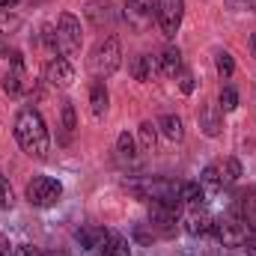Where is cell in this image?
Listing matches in <instances>:
<instances>
[{
  "label": "cell",
  "instance_id": "25",
  "mask_svg": "<svg viewBox=\"0 0 256 256\" xmlns=\"http://www.w3.org/2000/svg\"><path fill=\"white\" fill-rule=\"evenodd\" d=\"M218 108H220L224 114H232V110L238 108V92H236L232 86H220V96H218Z\"/></svg>",
  "mask_w": 256,
  "mask_h": 256
},
{
  "label": "cell",
  "instance_id": "36",
  "mask_svg": "<svg viewBox=\"0 0 256 256\" xmlns=\"http://www.w3.org/2000/svg\"><path fill=\"white\" fill-rule=\"evenodd\" d=\"M250 51H254V57H256V33H250Z\"/></svg>",
  "mask_w": 256,
  "mask_h": 256
},
{
  "label": "cell",
  "instance_id": "15",
  "mask_svg": "<svg viewBox=\"0 0 256 256\" xmlns=\"http://www.w3.org/2000/svg\"><path fill=\"white\" fill-rule=\"evenodd\" d=\"M158 131L170 140V143H179L182 137H185V126H182V120L176 116V114H164V116H158Z\"/></svg>",
  "mask_w": 256,
  "mask_h": 256
},
{
  "label": "cell",
  "instance_id": "22",
  "mask_svg": "<svg viewBox=\"0 0 256 256\" xmlns=\"http://www.w3.org/2000/svg\"><path fill=\"white\" fill-rule=\"evenodd\" d=\"M21 15L18 12H12V9H0V33L3 36H9V33H18L21 30Z\"/></svg>",
  "mask_w": 256,
  "mask_h": 256
},
{
  "label": "cell",
  "instance_id": "13",
  "mask_svg": "<svg viewBox=\"0 0 256 256\" xmlns=\"http://www.w3.org/2000/svg\"><path fill=\"white\" fill-rule=\"evenodd\" d=\"M108 104H110V92H108L104 80H92V86H90V110H92V116L104 120Z\"/></svg>",
  "mask_w": 256,
  "mask_h": 256
},
{
  "label": "cell",
  "instance_id": "28",
  "mask_svg": "<svg viewBox=\"0 0 256 256\" xmlns=\"http://www.w3.org/2000/svg\"><path fill=\"white\" fill-rule=\"evenodd\" d=\"M176 80H179V90H182L185 96H191L194 90H196V80H194V72H191V68H185V66L179 68V74H176Z\"/></svg>",
  "mask_w": 256,
  "mask_h": 256
},
{
  "label": "cell",
  "instance_id": "23",
  "mask_svg": "<svg viewBox=\"0 0 256 256\" xmlns=\"http://www.w3.org/2000/svg\"><path fill=\"white\" fill-rule=\"evenodd\" d=\"M214 68H218V74L226 80V78H232L236 74V60H232V54L230 51H218L214 54Z\"/></svg>",
  "mask_w": 256,
  "mask_h": 256
},
{
  "label": "cell",
  "instance_id": "21",
  "mask_svg": "<svg viewBox=\"0 0 256 256\" xmlns=\"http://www.w3.org/2000/svg\"><path fill=\"white\" fill-rule=\"evenodd\" d=\"M116 155L122 158V161H134L137 158V143H134V137L122 131L120 137H116Z\"/></svg>",
  "mask_w": 256,
  "mask_h": 256
},
{
  "label": "cell",
  "instance_id": "18",
  "mask_svg": "<svg viewBox=\"0 0 256 256\" xmlns=\"http://www.w3.org/2000/svg\"><path fill=\"white\" fill-rule=\"evenodd\" d=\"M179 196H182V206H188V208H202V202H206V188H202L200 182H185Z\"/></svg>",
  "mask_w": 256,
  "mask_h": 256
},
{
  "label": "cell",
  "instance_id": "1",
  "mask_svg": "<svg viewBox=\"0 0 256 256\" xmlns=\"http://www.w3.org/2000/svg\"><path fill=\"white\" fill-rule=\"evenodd\" d=\"M15 140L30 158H45L51 149V134L36 108H21L15 114Z\"/></svg>",
  "mask_w": 256,
  "mask_h": 256
},
{
  "label": "cell",
  "instance_id": "6",
  "mask_svg": "<svg viewBox=\"0 0 256 256\" xmlns=\"http://www.w3.org/2000/svg\"><path fill=\"white\" fill-rule=\"evenodd\" d=\"M122 18H126V24L134 33H146V30L152 27V21H158L155 0H126Z\"/></svg>",
  "mask_w": 256,
  "mask_h": 256
},
{
  "label": "cell",
  "instance_id": "11",
  "mask_svg": "<svg viewBox=\"0 0 256 256\" xmlns=\"http://www.w3.org/2000/svg\"><path fill=\"white\" fill-rule=\"evenodd\" d=\"M96 250H98L102 256H131L128 242L120 236V232H114V230H104V232H102V242H98Z\"/></svg>",
  "mask_w": 256,
  "mask_h": 256
},
{
  "label": "cell",
  "instance_id": "35",
  "mask_svg": "<svg viewBox=\"0 0 256 256\" xmlns=\"http://www.w3.org/2000/svg\"><path fill=\"white\" fill-rule=\"evenodd\" d=\"M21 0H0V9H12V6H18Z\"/></svg>",
  "mask_w": 256,
  "mask_h": 256
},
{
  "label": "cell",
  "instance_id": "24",
  "mask_svg": "<svg viewBox=\"0 0 256 256\" xmlns=\"http://www.w3.org/2000/svg\"><path fill=\"white\" fill-rule=\"evenodd\" d=\"M200 185L206 191H224L220 188V173H218V164H208L202 173H200Z\"/></svg>",
  "mask_w": 256,
  "mask_h": 256
},
{
  "label": "cell",
  "instance_id": "29",
  "mask_svg": "<svg viewBox=\"0 0 256 256\" xmlns=\"http://www.w3.org/2000/svg\"><path fill=\"white\" fill-rule=\"evenodd\" d=\"M63 128L66 134H72L78 128V120H74V104L72 102H63Z\"/></svg>",
  "mask_w": 256,
  "mask_h": 256
},
{
  "label": "cell",
  "instance_id": "3",
  "mask_svg": "<svg viewBox=\"0 0 256 256\" xmlns=\"http://www.w3.org/2000/svg\"><path fill=\"white\" fill-rule=\"evenodd\" d=\"M250 220L248 218H242V214H220V218H214V224H212V236L224 244V248H242L248 238H250Z\"/></svg>",
  "mask_w": 256,
  "mask_h": 256
},
{
  "label": "cell",
  "instance_id": "27",
  "mask_svg": "<svg viewBox=\"0 0 256 256\" xmlns=\"http://www.w3.org/2000/svg\"><path fill=\"white\" fill-rule=\"evenodd\" d=\"M15 206V191L9 185V179L0 173V208H12Z\"/></svg>",
  "mask_w": 256,
  "mask_h": 256
},
{
  "label": "cell",
  "instance_id": "20",
  "mask_svg": "<svg viewBox=\"0 0 256 256\" xmlns=\"http://www.w3.org/2000/svg\"><path fill=\"white\" fill-rule=\"evenodd\" d=\"M137 143H140L143 152H152L155 143H158V126H152V122H140V128H137Z\"/></svg>",
  "mask_w": 256,
  "mask_h": 256
},
{
  "label": "cell",
  "instance_id": "16",
  "mask_svg": "<svg viewBox=\"0 0 256 256\" xmlns=\"http://www.w3.org/2000/svg\"><path fill=\"white\" fill-rule=\"evenodd\" d=\"M212 224H214V218H208L202 208H191V214H188V220H185V230H188L191 236H208V232H212Z\"/></svg>",
  "mask_w": 256,
  "mask_h": 256
},
{
  "label": "cell",
  "instance_id": "31",
  "mask_svg": "<svg viewBox=\"0 0 256 256\" xmlns=\"http://www.w3.org/2000/svg\"><path fill=\"white\" fill-rule=\"evenodd\" d=\"M226 6L236 12H256V0H226Z\"/></svg>",
  "mask_w": 256,
  "mask_h": 256
},
{
  "label": "cell",
  "instance_id": "30",
  "mask_svg": "<svg viewBox=\"0 0 256 256\" xmlns=\"http://www.w3.org/2000/svg\"><path fill=\"white\" fill-rule=\"evenodd\" d=\"M42 42H45L48 51H57V27L45 24V27H42Z\"/></svg>",
  "mask_w": 256,
  "mask_h": 256
},
{
  "label": "cell",
  "instance_id": "8",
  "mask_svg": "<svg viewBox=\"0 0 256 256\" xmlns=\"http://www.w3.org/2000/svg\"><path fill=\"white\" fill-rule=\"evenodd\" d=\"M45 80H48V86H54V90H68L72 86V80H74V68L68 63V57H51L48 63H45Z\"/></svg>",
  "mask_w": 256,
  "mask_h": 256
},
{
  "label": "cell",
  "instance_id": "9",
  "mask_svg": "<svg viewBox=\"0 0 256 256\" xmlns=\"http://www.w3.org/2000/svg\"><path fill=\"white\" fill-rule=\"evenodd\" d=\"M84 15H86V21H90L92 27L104 30V27H114V21H116V6H114L110 0H90V3L84 6Z\"/></svg>",
  "mask_w": 256,
  "mask_h": 256
},
{
  "label": "cell",
  "instance_id": "14",
  "mask_svg": "<svg viewBox=\"0 0 256 256\" xmlns=\"http://www.w3.org/2000/svg\"><path fill=\"white\" fill-rule=\"evenodd\" d=\"M179 68H182V51L179 48H164L161 51V57H158V72L164 74V78H176L179 74Z\"/></svg>",
  "mask_w": 256,
  "mask_h": 256
},
{
  "label": "cell",
  "instance_id": "19",
  "mask_svg": "<svg viewBox=\"0 0 256 256\" xmlns=\"http://www.w3.org/2000/svg\"><path fill=\"white\" fill-rule=\"evenodd\" d=\"M218 173H220V188H230V185L238 182V176H242V164H238L236 158H226L224 164H218Z\"/></svg>",
  "mask_w": 256,
  "mask_h": 256
},
{
  "label": "cell",
  "instance_id": "7",
  "mask_svg": "<svg viewBox=\"0 0 256 256\" xmlns=\"http://www.w3.org/2000/svg\"><path fill=\"white\" fill-rule=\"evenodd\" d=\"M155 12H158V27L164 36H176L185 18V0H155Z\"/></svg>",
  "mask_w": 256,
  "mask_h": 256
},
{
  "label": "cell",
  "instance_id": "4",
  "mask_svg": "<svg viewBox=\"0 0 256 256\" xmlns=\"http://www.w3.org/2000/svg\"><path fill=\"white\" fill-rule=\"evenodd\" d=\"M24 196H27V202L36 206V208H51V206L60 202L63 185H60L54 176H33V179L27 182V188H24Z\"/></svg>",
  "mask_w": 256,
  "mask_h": 256
},
{
  "label": "cell",
  "instance_id": "37",
  "mask_svg": "<svg viewBox=\"0 0 256 256\" xmlns=\"http://www.w3.org/2000/svg\"><path fill=\"white\" fill-rule=\"evenodd\" d=\"M45 256H66V254H45Z\"/></svg>",
  "mask_w": 256,
  "mask_h": 256
},
{
  "label": "cell",
  "instance_id": "12",
  "mask_svg": "<svg viewBox=\"0 0 256 256\" xmlns=\"http://www.w3.org/2000/svg\"><path fill=\"white\" fill-rule=\"evenodd\" d=\"M0 86H3V92H9V96H24V92H30V80H27V74H24V66H12V72L3 74Z\"/></svg>",
  "mask_w": 256,
  "mask_h": 256
},
{
  "label": "cell",
  "instance_id": "10",
  "mask_svg": "<svg viewBox=\"0 0 256 256\" xmlns=\"http://www.w3.org/2000/svg\"><path fill=\"white\" fill-rule=\"evenodd\" d=\"M196 122H200V131L206 137H220V131H224V110L218 104H202L200 114H196Z\"/></svg>",
  "mask_w": 256,
  "mask_h": 256
},
{
  "label": "cell",
  "instance_id": "2",
  "mask_svg": "<svg viewBox=\"0 0 256 256\" xmlns=\"http://www.w3.org/2000/svg\"><path fill=\"white\" fill-rule=\"evenodd\" d=\"M120 66H122V45H120L116 36H104V39H98L96 48H92L90 57H86V68H90V74H92L96 80L110 78Z\"/></svg>",
  "mask_w": 256,
  "mask_h": 256
},
{
  "label": "cell",
  "instance_id": "17",
  "mask_svg": "<svg viewBox=\"0 0 256 256\" xmlns=\"http://www.w3.org/2000/svg\"><path fill=\"white\" fill-rule=\"evenodd\" d=\"M128 68H131V78H134V80L146 84V80H152V74H155V60H152L149 54H140V57L131 60Z\"/></svg>",
  "mask_w": 256,
  "mask_h": 256
},
{
  "label": "cell",
  "instance_id": "33",
  "mask_svg": "<svg viewBox=\"0 0 256 256\" xmlns=\"http://www.w3.org/2000/svg\"><path fill=\"white\" fill-rule=\"evenodd\" d=\"M244 248H248V256H256V236H250V238L244 242Z\"/></svg>",
  "mask_w": 256,
  "mask_h": 256
},
{
  "label": "cell",
  "instance_id": "26",
  "mask_svg": "<svg viewBox=\"0 0 256 256\" xmlns=\"http://www.w3.org/2000/svg\"><path fill=\"white\" fill-rule=\"evenodd\" d=\"M102 232H104V230H78V232H74V238H78L84 248H98Z\"/></svg>",
  "mask_w": 256,
  "mask_h": 256
},
{
  "label": "cell",
  "instance_id": "5",
  "mask_svg": "<svg viewBox=\"0 0 256 256\" xmlns=\"http://www.w3.org/2000/svg\"><path fill=\"white\" fill-rule=\"evenodd\" d=\"M57 51L63 57L80 54V21L72 12H60V18H57Z\"/></svg>",
  "mask_w": 256,
  "mask_h": 256
},
{
  "label": "cell",
  "instance_id": "34",
  "mask_svg": "<svg viewBox=\"0 0 256 256\" xmlns=\"http://www.w3.org/2000/svg\"><path fill=\"white\" fill-rule=\"evenodd\" d=\"M0 256H9V242H6V236H0Z\"/></svg>",
  "mask_w": 256,
  "mask_h": 256
},
{
  "label": "cell",
  "instance_id": "32",
  "mask_svg": "<svg viewBox=\"0 0 256 256\" xmlns=\"http://www.w3.org/2000/svg\"><path fill=\"white\" fill-rule=\"evenodd\" d=\"M12 256H45L36 244H18L15 250H12Z\"/></svg>",
  "mask_w": 256,
  "mask_h": 256
}]
</instances>
